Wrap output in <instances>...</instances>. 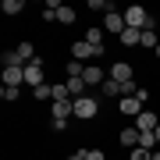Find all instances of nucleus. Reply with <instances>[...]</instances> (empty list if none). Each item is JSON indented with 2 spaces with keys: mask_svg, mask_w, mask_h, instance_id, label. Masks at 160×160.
I'll return each instance as SVG.
<instances>
[{
  "mask_svg": "<svg viewBox=\"0 0 160 160\" xmlns=\"http://www.w3.org/2000/svg\"><path fill=\"white\" fill-rule=\"evenodd\" d=\"M0 64H4V68H25V61L18 57V50H4L0 53Z\"/></svg>",
  "mask_w": 160,
  "mask_h": 160,
  "instance_id": "nucleus-13",
  "label": "nucleus"
},
{
  "mask_svg": "<svg viewBox=\"0 0 160 160\" xmlns=\"http://www.w3.org/2000/svg\"><path fill=\"white\" fill-rule=\"evenodd\" d=\"M86 160H107V157H103V149H86Z\"/></svg>",
  "mask_w": 160,
  "mask_h": 160,
  "instance_id": "nucleus-26",
  "label": "nucleus"
},
{
  "mask_svg": "<svg viewBox=\"0 0 160 160\" xmlns=\"http://www.w3.org/2000/svg\"><path fill=\"white\" fill-rule=\"evenodd\" d=\"M4 86H25V68H4Z\"/></svg>",
  "mask_w": 160,
  "mask_h": 160,
  "instance_id": "nucleus-12",
  "label": "nucleus"
},
{
  "mask_svg": "<svg viewBox=\"0 0 160 160\" xmlns=\"http://www.w3.org/2000/svg\"><path fill=\"white\" fill-rule=\"evenodd\" d=\"M75 18H78V11H75V7H68V4H61V11H57V22H61V25H71Z\"/></svg>",
  "mask_w": 160,
  "mask_h": 160,
  "instance_id": "nucleus-16",
  "label": "nucleus"
},
{
  "mask_svg": "<svg viewBox=\"0 0 160 160\" xmlns=\"http://www.w3.org/2000/svg\"><path fill=\"white\" fill-rule=\"evenodd\" d=\"M103 32H114V36H121L128 29L125 25V11H110V14H103V25H100Z\"/></svg>",
  "mask_w": 160,
  "mask_h": 160,
  "instance_id": "nucleus-5",
  "label": "nucleus"
},
{
  "mask_svg": "<svg viewBox=\"0 0 160 160\" xmlns=\"http://www.w3.org/2000/svg\"><path fill=\"white\" fill-rule=\"evenodd\" d=\"M96 114H100V103H96V96H92V92H89V96H78V100H75V118L92 121Z\"/></svg>",
  "mask_w": 160,
  "mask_h": 160,
  "instance_id": "nucleus-2",
  "label": "nucleus"
},
{
  "mask_svg": "<svg viewBox=\"0 0 160 160\" xmlns=\"http://www.w3.org/2000/svg\"><path fill=\"white\" fill-rule=\"evenodd\" d=\"M107 78H114V82H132V64H128V61H118V64H110Z\"/></svg>",
  "mask_w": 160,
  "mask_h": 160,
  "instance_id": "nucleus-9",
  "label": "nucleus"
},
{
  "mask_svg": "<svg viewBox=\"0 0 160 160\" xmlns=\"http://www.w3.org/2000/svg\"><path fill=\"white\" fill-rule=\"evenodd\" d=\"M157 125H160V118L153 114V110H142V114L135 118V128H139V132H153Z\"/></svg>",
  "mask_w": 160,
  "mask_h": 160,
  "instance_id": "nucleus-10",
  "label": "nucleus"
},
{
  "mask_svg": "<svg viewBox=\"0 0 160 160\" xmlns=\"http://www.w3.org/2000/svg\"><path fill=\"white\" fill-rule=\"evenodd\" d=\"M82 78H86V86H89V92H92L96 86H103V82H107V71L96 68V64H86V75H82Z\"/></svg>",
  "mask_w": 160,
  "mask_h": 160,
  "instance_id": "nucleus-8",
  "label": "nucleus"
},
{
  "mask_svg": "<svg viewBox=\"0 0 160 160\" xmlns=\"http://www.w3.org/2000/svg\"><path fill=\"white\" fill-rule=\"evenodd\" d=\"M82 39H86V43H103V29H89Z\"/></svg>",
  "mask_w": 160,
  "mask_h": 160,
  "instance_id": "nucleus-25",
  "label": "nucleus"
},
{
  "mask_svg": "<svg viewBox=\"0 0 160 160\" xmlns=\"http://www.w3.org/2000/svg\"><path fill=\"white\" fill-rule=\"evenodd\" d=\"M139 43H142V32L139 29H125L121 32V46H139Z\"/></svg>",
  "mask_w": 160,
  "mask_h": 160,
  "instance_id": "nucleus-14",
  "label": "nucleus"
},
{
  "mask_svg": "<svg viewBox=\"0 0 160 160\" xmlns=\"http://www.w3.org/2000/svg\"><path fill=\"white\" fill-rule=\"evenodd\" d=\"M14 50H18V57H22L25 64H29L32 57H39V53H36V46H32V43H18V46H14Z\"/></svg>",
  "mask_w": 160,
  "mask_h": 160,
  "instance_id": "nucleus-18",
  "label": "nucleus"
},
{
  "mask_svg": "<svg viewBox=\"0 0 160 160\" xmlns=\"http://www.w3.org/2000/svg\"><path fill=\"white\" fill-rule=\"evenodd\" d=\"M139 139H142V132H139L135 125H128V128H121V146H128V149H135V146H139Z\"/></svg>",
  "mask_w": 160,
  "mask_h": 160,
  "instance_id": "nucleus-11",
  "label": "nucleus"
},
{
  "mask_svg": "<svg viewBox=\"0 0 160 160\" xmlns=\"http://www.w3.org/2000/svg\"><path fill=\"white\" fill-rule=\"evenodd\" d=\"M43 71H46L43 68V57H32L29 64H25V86H32V89L43 86Z\"/></svg>",
  "mask_w": 160,
  "mask_h": 160,
  "instance_id": "nucleus-3",
  "label": "nucleus"
},
{
  "mask_svg": "<svg viewBox=\"0 0 160 160\" xmlns=\"http://www.w3.org/2000/svg\"><path fill=\"white\" fill-rule=\"evenodd\" d=\"M64 75H68V78H82V75H86V64L82 61H68L64 64Z\"/></svg>",
  "mask_w": 160,
  "mask_h": 160,
  "instance_id": "nucleus-15",
  "label": "nucleus"
},
{
  "mask_svg": "<svg viewBox=\"0 0 160 160\" xmlns=\"http://www.w3.org/2000/svg\"><path fill=\"white\" fill-rule=\"evenodd\" d=\"M100 89H103V96H118V100H121V82H114V78H107V82H103Z\"/></svg>",
  "mask_w": 160,
  "mask_h": 160,
  "instance_id": "nucleus-19",
  "label": "nucleus"
},
{
  "mask_svg": "<svg viewBox=\"0 0 160 160\" xmlns=\"http://www.w3.org/2000/svg\"><path fill=\"white\" fill-rule=\"evenodd\" d=\"M153 160H160V149H153Z\"/></svg>",
  "mask_w": 160,
  "mask_h": 160,
  "instance_id": "nucleus-29",
  "label": "nucleus"
},
{
  "mask_svg": "<svg viewBox=\"0 0 160 160\" xmlns=\"http://www.w3.org/2000/svg\"><path fill=\"white\" fill-rule=\"evenodd\" d=\"M32 96H36V100H50V103H53V86H46V82H43V86H36V89H32Z\"/></svg>",
  "mask_w": 160,
  "mask_h": 160,
  "instance_id": "nucleus-20",
  "label": "nucleus"
},
{
  "mask_svg": "<svg viewBox=\"0 0 160 160\" xmlns=\"http://www.w3.org/2000/svg\"><path fill=\"white\" fill-rule=\"evenodd\" d=\"M153 139H157V149H160V125L153 128Z\"/></svg>",
  "mask_w": 160,
  "mask_h": 160,
  "instance_id": "nucleus-28",
  "label": "nucleus"
},
{
  "mask_svg": "<svg viewBox=\"0 0 160 160\" xmlns=\"http://www.w3.org/2000/svg\"><path fill=\"white\" fill-rule=\"evenodd\" d=\"M53 100H71V92H68V82H61V86H53Z\"/></svg>",
  "mask_w": 160,
  "mask_h": 160,
  "instance_id": "nucleus-23",
  "label": "nucleus"
},
{
  "mask_svg": "<svg viewBox=\"0 0 160 160\" xmlns=\"http://www.w3.org/2000/svg\"><path fill=\"white\" fill-rule=\"evenodd\" d=\"M75 118V100H53L50 103V121H68Z\"/></svg>",
  "mask_w": 160,
  "mask_h": 160,
  "instance_id": "nucleus-4",
  "label": "nucleus"
},
{
  "mask_svg": "<svg viewBox=\"0 0 160 160\" xmlns=\"http://www.w3.org/2000/svg\"><path fill=\"white\" fill-rule=\"evenodd\" d=\"M0 96L11 103V100H18V96H22V92H18V86H4V89H0Z\"/></svg>",
  "mask_w": 160,
  "mask_h": 160,
  "instance_id": "nucleus-24",
  "label": "nucleus"
},
{
  "mask_svg": "<svg viewBox=\"0 0 160 160\" xmlns=\"http://www.w3.org/2000/svg\"><path fill=\"white\" fill-rule=\"evenodd\" d=\"M118 107H121V114H125V118H132V121H135V118L146 110V103L139 100V96H121V100H118Z\"/></svg>",
  "mask_w": 160,
  "mask_h": 160,
  "instance_id": "nucleus-6",
  "label": "nucleus"
},
{
  "mask_svg": "<svg viewBox=\"0 0 160 160\" xmlns=\"http://www.w3.org/2000/svg\"><path fill=\"white\" fill-rule=\"evenodd\" d=\"M125 25L128 29H139V32H146V29H153V14L146 11V7H139V4H132V7H125Z\"/></svg>",
  "mask_w": 160,
  "mask_h": 160,
  "instance_id": "nucleus-1",
  "label": "nucleus"
},
{
  "mask_svg": "<svg viewBox=\"0 0 160 160\" xmlns=\"http://www.w3.org/2000/svg\"><path fill=\"white\" fill-rule=\"evenodd\" d=\"M0 11H4V14H22V11H25V0H4Z\"/></svg>",
  "mask_w": 160,
  "mask_h": 160,
  "instance_id": "nucleus-17",
  "label": "nucleus"
},
{
  "mask_svg": "<svg viewBox=\"0 0 160 160\" xmlns=\"http://www.w3.org/2000/svg\"><path fill=\"white\" fill-rule=\"evenodd\" d=\"M142 46H146V50H157V46H160V39H157V32H153V29H146V32H142Z\"/></svg>",
  "mask_w": 160,
  "mask_h": 160,
  "instance_id": "nucleus-22",
  "label": "nucleus"
},
{
  "mask_svg": "<svg viewBox=\"0 0 160 160\" xmlns=\"http://www.w3.org/2000/svg\"><path fill=\"white\" fill-rule=\"evenodd\" d=\"M92 57H96L92 43H86V39H75V43H71V61H82V64H86V61H92Z\"/></svg>",
  "mask_w": 160,
  "mask_h": 160,
  "instance_id": "nucleus-7",
  "label": "nucleus"
},
{
  "mask_svg": "<svg viewBox=\"0 0 160 160\" xmlns=\"http://www.w3.org/2000/svg\"><path fill=\"white\" fill-rule=\"evenodd\" d=\"M128 160H153V149H142V146H135V149H128Z\"/></svg>",
  "mask_w": 160,
  "mask_h": 160,
  "instance_id": "nucleus-21",
  "label": "nucleus"
},
{
  "mask_svg": "<svg viewBox=\"0 0 160 160\" xmlns=\"http://www.w3.org/2000/svg\"><path fill=\"white\" fill-rule=\"evenodd\" d=\"M153 53H157V61H160V46H157V50H153Z\"/></svg>",
  "mask_w": 160,
  "mask_h": 160,
  "instance_id": "nucleus-30",
  "label": "nucleus"
},
{
  "mask_svg": "<svg viewBox=\"0 0 160 160\" xmlns=\"http://www.w3.org/2000/svg\"><path fill=\"white\" fill-rule=\"evenodd\" d=\"M68 160H86V149H78V153H71Z\"/></svg>",
  "mask_w": 160,
  "mask_h": 160,
  "instance_id": "nucleus-27",
  "label": "nucleus"
}]
</instances>
